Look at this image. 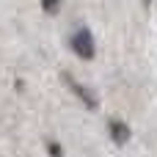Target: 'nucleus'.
Here are the masks:
<instances>
[{"label":"nucleus","mask_w":157,"mask_h":157,"mask_svg":"<svg viewBox=\"0 0 157 157\" xmlns=\"http://www.w3.org/2000/svg\"><path fill=\"white\" fill-rule=\"evenodd\" d=\"M69 47H72V50H75V55H77V58H83V61H91V58L97 55V44H94V36H91V30H88V28L75 30V33H72V39H69Z\"/></svg>","instance_id":"1"},{"label":"nucleus","mask_w":157,"mask_h":157,"mask_svg":"<svg viewBox=\"0 0 157 157\" xmlns=\"http://www.w3.org/2000/svg\"><path fill=\"white\" fill-rule=\"evenodd\" d=\"M63 80H66V86H69V88H72V91H75V94L83 99V105H86L88 110H97V105H99V102H97V97H94V94H91L86 86H80V83H77L72 75H66V72H63Z\"/></svg>","instance_id":"2"},{"label":"nucleus","mask_w":157,"mask_h":157,"mask_svg":"<svg viewBox=\"0 0 157 157\" xmlns=\"http://www.w3.org/2000/svg\"><path fill=\"white\" fill-rule=\"evenodd\" d=\"M108 130H110V138H113V144H119V146H124V144L130 141V127H127L124 121H119V119H113V121L108 124Z\"/></svg>","instance_id":"3"},{"label":"nucleus","mask_w":157,"mask_h":157,"mask_svg":"<svg viewBox=\"0 0 157 157\" xmlns=\"http://www.w3.org/2000/svg\"><path fill=\"white\" fill-rule=\"evenodd\" d=\"M41 8H44L47 14H55V11L61 8V0H41Z\"/></svg>","instance_id":"4"},{"label":"nucleus","mask_w":157,"mask_h":157,"mask_svg":"<svg viewBox=\"0 0 157 157\" xmlns=\"http://www.w3.org/2000/svg\"><path fill=\"white\" fill-rule=\"evenodd\" d=\"M47 152H50L52 157H61V155H63V152H61V146H58V144H52V141L47 144Z\"/></svg>","instance_id":"5"},{"label":"nucleus","mask_w":157,"mask_h":157,"mask_svg":"<svg viewBox=\"0 0 157 157\" xmlns=\"http://www.w3.org/2000/svg\"><path fill=\"white\" fill-rule=\"evenodd\" d=\"M146 3H149V0H146Z\"/></svg>","instance_id":"6"}]
</instances>
